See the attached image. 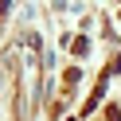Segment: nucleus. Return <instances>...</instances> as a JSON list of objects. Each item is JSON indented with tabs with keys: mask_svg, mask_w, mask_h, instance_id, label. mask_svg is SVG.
Wrapping results in <instances>:
<instances>
[{
	"mask_svg": "<svg viewBox=\"0 0 121 121\" xmlns=\"http://www.w3.org/2000/svg\"><path fill=\"white\" fill-rule=\"evenodd\" d=\"M105 117H109V121H121V113H117V105H109V109H105Z\"/></svg>",
	"mask_w": 121,
	"mask_h": 121,
	"instance_id": "f03ea898",
	"label": "nucleus"
},
{
	"mask_svg": "<svg viewBox=\"0 0 121 121\" xmlns=\"http://www.w3.org/2000/svg\"><path fill=\"white\" fill-rule=\"evenodd\" d=\"M86 47H90V43H86V39H82V35H78V39H74V47H70V51H74V55H86Z\"/></svg>",
	"mask_w": 121,
	"mask_h": 121,
	"instance_id": "f257e3e1",
	"label": "nucleus"
}]
</instances>
